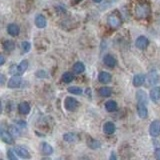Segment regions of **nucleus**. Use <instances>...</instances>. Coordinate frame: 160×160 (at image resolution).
Instances as JSON below:
<instances>
[{"instance_id": "412c9836", "label": "nucleus", "mask_w": 160, "mask_h": 160, "mask_svg": "<svg viewBox=\"0 0 160 160\" xmlns=\"http://www.w3.org/2000/svg\"><path fill=\"white\" fill-rule=\"evenodd\" d=\"M98 93H99L100 96H102V97H109L110 95H111V93H112V90H111V88L105 86V87L100 88Z\"/></svg>"}, {"instance_id": "393cba45", "label": "nucleus", "mask_w": 160, "mask_h": 160, "mask_svg": "<svg viewBox=\"0 0 160 160\" xmlns=\"http://www.w3.org/2000/svg\"><path fill=\"white\" fill-rule=\"evenodd\" d=\"M3 47L7 52H11L12 50L15 48V44L13 41H11V40H7V41H5L3 43Z\"/></svg>"}, {"instance_id": "f03ea898", "label": "nucleus", "mask_w": 160, "mask_h": 160, "mask_svg": "<svg viewBox=\"0 0 160 160\" xmlns=\"http://www.w3.org/2000/svg\"><path fill=\"white\" fill-rule=\"evenodd\" d=\"M107 22L109 24V26L113 28V29H117L120 25H121V16H120V14L117 12V11H114L112 12L111 14L108 15L107 17Z\"/></svg>"}, {"instance_id": "c9c22d12", "label": "nucleus", "mask_w": 160, "mask_h": 160, "mask_svg": "<svg viewBox=\"0 0 160 160\" xmlns=\"http://www.w3.org/2000/svg\"><path fill=\"white\" fill-rule=\"evenodd\" d=\"M1 84H4V75L1 74Z\"/></svg>"}, {"instance_id": "e433bc0d", "label": "nucleus", "mask_w": 160, "mask_h": 160, "mask_svg": "<svg viewBox=\"0 0 160 160\" xmlns=\"http://www.w3.org/2000/svg\"><path fill=\"white\" fill-rule=\"evenodd\" d=\"M93 1H94V2H96V3H99V2H101L102 0H93Z\"/></svg>"}, {"instance_id": "f257e3e1", "label": "nucleus", "mask_w": 160, "mask_h": 160, "mask_svg": "<svg viewBox=\"0 0 160 160\" xmlns=\"http://www.w3.org/2000/svg\"><path fill=\"white\" fill-rule=\"evenodd\" d=\"M150 14V6L146 3H139L135 7V15L137 18H146Z\"/></svg>"}, {"instance_id": "7ed1b4c3", "label": "nucleus", "mask_w": 160, "mask_h": 160, "mask_svg": "<svg viewBox=\"0 0 160 160\" xmlns=\"http://www.w3.org/2000/svg\"><path fill=\"white\" fill-rule=\"evenodd\" d=\"M149 134L152 137H158L160 135V121L159 120H154L150 123L149 126Z\"/></svg>"}, {"instance_id": "bb28decb", "label": "nucleus", "mask_w": 160, "mask_h": 160, "mask_svg": "<svg viewBox=\"0 0 160 160\" xmlns=\"http://www.w3.org/2000/svg\"><path fill=\"white\" fill-rule=\"evenodd\" d=\"M73 79H74L73 74L70 73V72H65L62 75V80H63V82H65V83H70Z\"/></svg>"}, {"instance_id": "58836bf2", "label": "nucleus", "mask_w": 160, "mask_h": 160, "mask_svg": "<svg viewBox=\"0 0 160 160\" xmlns=\"http://www.w3.org/2000/svg\"><path fill=\"white\" fill-rule=\"evenodd\" d=\"M80 1H82V0H75V2H80Z\"/></svg>"}, {"instance_id": "ddd939ff", "label": "nucleus", "mask_w": 160, "mask_h": 160, "mask_svg": "<svg viewBox=\"0 0 160 160\" xmlns=\"http://www.w3.org/2000/svg\"><path fill=\"white\" fill-rule=\"evenodd\" d=\"M115 130H116V126H115V124L113 122L108 121L103 125V131L108 135L113 134L115 132Z\"/></svg>"}, {"instance_id": "423d86ee", "label": "nucleus", "mask_w": 160, "mask_h": 160, "mask_svg": "<svg viewBox=\"0 0 160 160\" xmlns=\"http://www.w3.org/2000/svg\"><path fill=\"white\" fill-rule=\"evenodd\" d=\"M0 136H1L2 141L5 142L6 144H14L13 135L10 133V132L5 131L4 129H1V133H0Z\"/></svg>"}, {"instance_id": "72a5a7b5", "label": "nucleus", "mask_w": 160, "mask_h": 160, "mask_svg": "<svg viewBox=\"0 0 160 160\" xmlns=\"http://www.w3.org/2000/svg\"><path fill=\"white\" fill-rule=\"evenodd\" d=\"M109 160H117L116 154H115L114 152H111V154H110V157H109Z\"/></svg>"}, {"instance_id": "20e7f679", "label": "nucleus", "mask_w": 160, "mask_h": 160, "mask_svg": "<svg viewBox=\"0 0 160 160\" xmlns=\"http://www.w3.org/2000/svg\"><path fill=\"white\" fill-rule=\"evenodd\" d=\"M64 105L68 111H74L78 107V101L73 97H66L64 101Z\"/></svg>"}, {"instance_id": "473e14b6", "label": "nucleus", "mask_w": 160, "mask_h": 160, "mask_svg": "<svg viewBox=\"0 0 160 160\" xmlns=\"http://www.w3.org/2000/svg\"><path fill=\"white\" fill-rule=\"evenodd\" d=\"M154 157L156 160H160V148L155 149L154 151Z\"/></svg>"}, {"instance_id": "4c0bfd02", "label": "nucleus", "mask_w": 160, "mask_h": 160, "mask_svg": "<svg viewBox=\"0 0 160 160\" xmlns=\"http://www.w3.org/2000/svg\"><path fill=\"white\" fill-rule=\"evenodd\" d=\"M42 160H51V159L48 158V156H47V157H45V158H42Z\"/></svg>"}, {"instance_id": "39448f33", "label": "nucleus", "mask_w": 160, "mask_h": 160, "mask_svg": "<svg viewBox=\"0 0 160 160\" xmlns=\"http://www.w3.org/2000/svg\"><path fill=\"white\" fill-rule=\"evenodd\" d=\"M14 152L16 153V155H18V156L20 158H22V159H30V158H31V155H30L28 150L26 148L22 147V146L14 147Z\"/></svg>"}, {"instance_id": "aec40b11", "label": "nucleus", "mask_w": 160, "mask_h": 160, "mask_svg": "<svg viewBox=\"0 0 160 160\" xmlns=\"http://www.w3.org/2000/svg\"><path fill=\"white\" fill-rule=\"evenodd\" d=\"M105 108L108 112H113L117 109V103L114 100H109L106 103H105Z\"/></svg>"}, {"instance_id": "4be33fe9", "label": "nucleus", "mask_w": 160, "mask_h": 160, "mask_svg": "<svg viewBox=\"0 0 160 160\" xmlns=\"http://www.w3.org/2000/svg\"><path fill=\"white\" fill-rule=\"evenodd\" d=\"M63 139L65 140L66 142H69V143H72V142H75L77 140V136L75 135L74 133H65L63 135Z\"/></svg>"}, {"instance_id": "5701e85b", "label": "nucleus", "mask_w": 160, "mask_h": 160, "mask_svg": "<svg viewBox=\"0 0 160 160\" xmlns=\"http://www.w3.org/2000/svg\"><path fill=\"white\" fill-rule=\"evenodd\" d=\"M87 145H88V147H90L91 149H97V148H99L100 146H101V143H100L96 139L90 138L87 141Z\"/></svg>"}, {"instance_id": "f704fd0d", "label": "nucleus", "mask_w": 160, "mask_h": 160, "mask_svg": "<svg viewBox=\"0 0 160 160\" xmlns=\"http://www.w3.org/2000/svg\"><path fill=\"white\" fill-rule=\"evenodd\" d=\"M5 62V59H4V56L3 55H1V57H0V65H3Z\"/></svg>"}, {"instance_id": "c85d7f7f", "label": "nucleus", "mask_w": 160, "mask_h": 160, "mask_svg": "<svg viewBox=\"0 0 160 160\" xmlns=\"http://www.w3.org/2000/svg\"><path fill=\"white\" fill-rule=\"evenodd\" d=\"M9 132L11 133L13 136H19L20 135V130L17 126H15V125H11V126L9 127Z\"/></svg>"}, {"instance_id": "0eeeda50", "label": "nucleus", "mask_w": 160, "mask_h": 160, "mask_svg": "<svg viewBox=\"0 0 160 160\" xmlns=\"http://www.w3.org/2000/svg\"><path fill=\"white\" fill-rule=\"evenodd\" d=\"M137 113H138V116L140 118H147L148 116V110H147V106L146 104H143V103H138L137 104Z\"/></svg>"}, {"instance_id": "ea45409f", "label": "nucleus", "mask_w": 160, "mask_h": 160, "mask_svg": "<svg viewBox=\"0 0 160 160\" xmlns=\"http://www.w3.org/2000/svg\"><path fill=\"white\" fill-rule=\"evenodd\" d=\"M57 160H60V159H57Z\"/></svg>"}, {"instance_id": "1a4fd4ad", "label": "nucleus", "mask_w": 160, "mask_h": 160, "mask_svg": "<svg viewBox=\"0 0 160 160\" xmlns=\"http://www.w3.org/2000/svg\"><path fill=\"white\" fill-rule=\"evenodd\" d=\"M149 44V41L148 39L145 37V36H140L136 39V41H135V45H136V47L139 48V49H145Z\"/></svg>"}, {"instance_id": "9d476101", "label": "nucleus", "mask_w": 160, "mask_h": 160, "mask_svg": "<svg viewBox=\"0 0 160 160\" xmlns=\"http://www.w3.org/2000/svg\"><path fill=\"white\" fill-rule=\"evenodd\" d=\"M98 80H99L100 83L107 84L111 81V74L108 73V72H105V71L100 72L98 75Z\"/></svg>"}, {"instance_id": "f8f14e48", "label": "nucleus", "mask_w": 160, "mask_h": 160, "mask_svg": "<svg viewBox=\"0 0 160 160\" xmlns=\"http://www.w3.org/2000/svg\"><path fill=\"white\" fill-rule=\"evenodd\" d=\"M103 62L106 66H108L110 68H113V67H115V65H116V60H115V58L112 56V55H109V54L104 56Z\"/></svg>"}, {"instance_id": "a211bd4d", "label": "nucleus", "mask_w": 160, "mask_h": 160, "mask_svg": "<svg viewBox=\"0 0 160 160\" xmlns=\"http://www.w3.org/2000/svg\"><path fill=\"white\" fill-rule=\"evenodd\" d=\"M41 150H42V153L46 156H49L53 153V147L47 142H43L41 145Z\"/></svg>"}, {"instance_id": "6ab92c4d", "label": "nucleus", "mask_w": 160, "mask_h": 160, "mask_svg": "<svg viewBox=\"0 0 160 160\" xmlns=\"http://www.w3.org/2000/svg\"><path fill=\"white\" fill-rule=\"evenodd\" d=\"M30 105L28 102H21L19 104V106H18V110H19V112L23 114V115H26L30 112Z\"/></svg>"}, {"instance_id": "b1692460", "label": "nucleus", "mask_w": 160, "mask_h": 160, "mask_svg": "<svg viewBox=\"0 0 160 160\" xmlns=\"http://www.w3.org/2000/svg\"><path fill=\"white\" fill-rule=\"evenodd\" d=\"M73 70H74L75 73L80 74L85 70V66H84V64L82 62H76L73 65Z\"/></svg>"}, {"instance_id": "2f4dec72", "label": "nucleus", "mask_w": 160, "mask_h": 160, "mask_svg": "<svg viewBox=\"0 0 160 160\" xmlns=\"http://www.w3.org/2000/svg\"><path fill=\"white\" fill-rule=\"evenodd\" d=\"M157 75H156V73L155 72H153V73H150V75H149V83L150 84H154V83H156L157 82Z\"/></svg>"}, {"instance_id": "7c9ffc66", "label": "nucleus", "mask_w": 160, "mask_h": 160, "mask_svg": "<svg viewBox=\"0 0 160 160\" xmlns=\"http://www.w3.org/2000/svg\"><path fill=\"white\" fill-rule=\"evenodd\" d=\"M7 158H8V160H18L16 155L14 153V150H12V149L7 150Z\"/></svg>"}, {"instance_id": "a19ab883", "label": "nucleus", "mask_w": 160, "mask_h": 160, "mask_svg": "<svg viewBox=\"0 0 160 160\" xmlns=\"http://www.w3.org/2000/svg\"><path fill=\"white\" fill-rule=\"evenodd\" d=\"M1 160H2V159H1Z\"/></svg>"}, {"instance_id": "a878e982", "label": "nucleus", "mask_w": 160, "mask_h": 160, "mask_svg": "<svg viewBox=\"0 0 160 160\" xmlns=\"http://www.w3.org/2000/svg\"><path fill=\"white\" fill-rule=\"evenodd\" d=\"M27 67H28L27 60H22V61L20 62V64L18 65V72H19V74L24 73L25 71H26Z\"/></svg>"}, {"instance_id": "6e6552de", "label": "nucleus", "mask_w": 160, "mask_h": 160, "mask_svg": "<svg viewBox=\"0 0 160 160\" xmlns=\"http://www.w3.org/2000/svg\"><path fill=\"white\" fill-rule=\"evenodd\" d=\"M20 84H21V77L19 75H13L8 81L7 86L9 88H17L20 86Z\"/></svg>"}, {"instance_id": "dca6fc26", "label": "nucleus", "mask_w": 160, "mask_h": 160, "mask_svg": "<svg viewBox=\"0 0 160 160\" xmlns=\"http://www.w3.org/2000/svg\"><path fill=\"white\" fill-rule=\"evenodd\" d=\"M7 32L11 35V36H17L20 32V29H19V26L14 23H11L9 24L7 26Z\"/></svg>"}, {"instance_id": "4468645a", "label": "nucleus", "mask_w": 160, "mask_h": 160, "mask_svg": "<svg viewBox=\"0 0 160 160\" xmlns=\"http://www.w3.org/2000/svg\"><path fill=\"white\" fill-rule=\"evenodd\" d=\"M150 99L154 102H157L160 99V87L156 86L150 90Z\"/></svg>"}, {"instance_id": "c756f323", "label": "nucleus", "mask_w": 160, "mask_h": 160, "mask_svg": "<svg viewBox=\"0 0 160 160\" xmlns=\"http://www.w3.org/2000/svg\"><path fill=\"white\" fill-rule=\"evenodd\" d=\"M30 48H31V45H30L29 42H27V41H23V42L21 43V49H22V52H23V53L28 52L29 50H30Z\"/></svg>"}, {"instance_id": "9b49d317", "label": "nucleus", "mask_w": 160, "mask_h": 160, "mask_svg": "<svg viewBox=\"0 0 160 160\" xmlns=\"http://www.w3.org/2000/svg\"><path fill=\"white\" fill-rule=\"evenodd\" d=\"M136 99L138 103H143V104L148 103L147 94L145 93V91H143V90H138L136 92Z\"/></svg>"}, {"instance_id": "f3484780", "label": "nucleus", "mask_w": 160, "mask_h": 160, "mask_svg": "<svg viewBox=\"0 0 160 160\" xmlns=\"http://www.w3.org/2000/svg\"><path fill=\"white\" fill-rule=\"evenodd\" d=\"M145 79H146V76L143 74H137V75H135V76L133 77V85L134 86H141V85L144 83L145 81Z\"/></svg>"}, {"instance_id": "cd10ccee", "label": "nucleus", "mask_w": 160, "mask_h": 160, "mask_svg": "<svg viewBox=\"0 0 160 160\" xmlns=\"http://www.w3.org/2000/svg\"><path fill=\"white\" fill-rule=\"evenodd\" d=\"M67 90H68L69 93H72V94H75V95H80V94L82 93V89L80 88V87H77V86L69 87Z\"/></svg>"}, {"instance_id": "2eb2a0df", "label": "nucleus", "mask_w": 160, "mask_h": 160, "mask_svg": "<svg viewBox=\"0 0 160 160\" xmlns=\"http://www.w3.org/2000/svg\"><path fill=\"white\" fill-rule=\"evenodd\" d=\"M46 18H45L42 14H38L35 17V24L38 28H44L46 26Z\"/></svg>"}]
</instances>
